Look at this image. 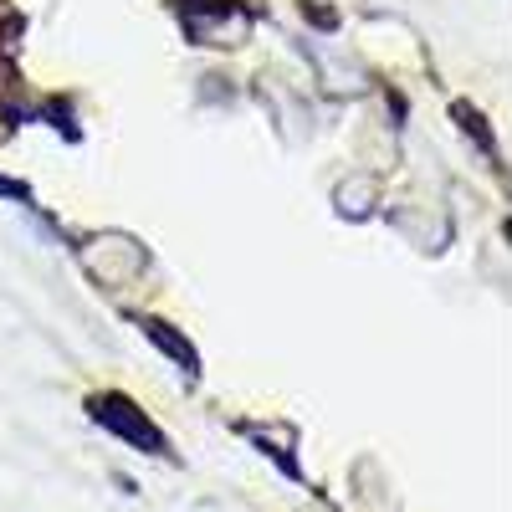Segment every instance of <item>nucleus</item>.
Masks as SVG:
<instances>
[{
  "mask_svg": "<svg viewBox=\"0 0 512 512\" xmlns=\"http://www.w3.org/2000/svg\"><path fill=\"white\" fill-rule=\"evenodd\" d=\"M93 415L108 425L113 436H123L128 446H139L144 456H164V451H169V441H164L154 425L139 415L134 400H123V395H98V400H93Z\"/></svg>",
  "mask_w": 512,
  "mask_h": 512,
  "instance_id": "nucleus-1",
  "label": "nucleus"
}]
</instances>
